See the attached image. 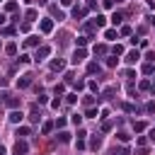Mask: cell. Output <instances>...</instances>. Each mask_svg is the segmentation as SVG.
<instances>
[{
    "instance_id": "obj_1",
    "label": "cell",
    "mask_w": 155,
    "mask_h": 155,
    "mask_svg": "<svg viewBox=\"0 0 155 155\" xmlns=\"http://www.w3.org/2000/svg\"><path fill=\"white\" fill-rule=\"evenodd\" d=\"M85 56H87V51L85 49H75V53H73V63H83V61H85Z\"/></svg>"
},
{
    "instance_id": "obj_2",
    "label": "cell",
    "mask_w": 155,
    "mask_h": 155,
    "mask_svg": "<svg viewBox=\"0 0 155 155\" xmlns=\"http://www.w3.org/2000/svg\"><path fill=\"white\" fill-rule=\"evenodd\" d=\"M27 150H29V148H27L24 141H22V143H19V141L15 143V155H27Z\"/></svg>"
},
{
    "instance_id": "obj_3",
    "label": "cell",
    "mask_w": 155,
    "mask_h": 155,
    "mask_svg": "<svg viewBox=\"0 0 155 155\" xmlns=\"http://www.w3.org/2000/svg\"><path fill=\"white\" fill-rule=\"evenodd\" d=\"M49 51H51L49 46H41V49H37V61H44L46 56H49Z\"/></svg>"
},
{
    "instance_id": "obj_4",
    "label": "cell",
    "mask_w": 155,
    "mask_h": 155,
    "mask_svg": "<svg viewBox=\"0 0 155 155\" xmlns=\"http://www.w3.org/2000/svg\"><path fill=\"white\" fill-rule=\"evenodd\" d=\"M138 58H141V53H138V51H129V53H126V63H136Z\"/></svg>"
},
{
    "instance_id": "obj_5",
    "label": "cell",
    "mask_w": 155,
    "mask_h": 155,
    "mask_svg": "<svg viewBox=\"0 0 155 155\" xmlns=\"http://www.w3.org/2000/svg\"><path fill=\"white\" fill-rule=\"evenodd\" d=\"M22 119H24V114H22V112H17V109H15V112L10 114V121H12V124H19Z\"/></svg>"
},
{
    "instance_id": "obj_6",
    "label": "cell",
    "mask_w": 155,
    "mask_h": 155,
    "mask_svg": "<svg viewBox=\"0 0 155 155\" xmlns=\"http://www.w3.org/2000/svg\"><path fill=\"white\" fill-rule=\"evenodd\" d=\"M92 24H95V27H104V24H107V17H104V15H97Z\"/></svg>"
},
{
    "instance_id": "obj_7",
    "label": "cell",
    "mask_w": 155,
    "mask_h": 155,
    "mask_svg": "<svg viewBox=\"0 0 155 155\" xmlns=\"http://www.w3.org/2000/svg\"><path fill=\"white\" fill-rule=\"evenodd\" d=\"M116 37H119V34H116L114 29H107V32H104V39H107V41H114Z\"/></svg>"
},
{
    "instance_id": "obj_8",
    "label": "cell",
    "mask_w": 155,
    "mask_h": 155,
    "mask_svg": "<svg viewBox=\"0 0 155 155\" xmlns=\"http://www.w3.org/2000/svg\"><path fill=\"white\" fill-rule=\"evenodd\" d=\"M41 29L44 32H51L53 29V22H51V19H41Z\"/></svg>"
},
{
    "instance_id": "obj_9",
    "label": "cell",
    "mask_w": 155,
    "mask_h": 155,
    "mask_svg": "<svg viewBox=\"0 0 155 155\" xmlns=\"http://www.w3.org/2000/svg\"><path fill=\"white\" fill-rule=\"evenodd\" d=\"M51 68H53V70H63V68H65V61H53Z\"/></svg>"
},
{
    "instance_id": "obj_10",
    "label": "cell",
    "mask_w": 155,
    "mask_h": 155,
    "mask_svg": "<svg viewBox=\"0 0 155 155\" xmlns=\"http://www.w3.org/2000/svg\"><path fill=\"white\" fill-rule=\"evenodd\" d=\"M58 141H61V143H68V141H70V133H68V131H61V133H58Z\"/></svg>"
},
{
    "instance_id": "obj_11",
    "label": "cell",
    "mask_w": 155,
    "mask_h": 155,
    "mask_svg": "<svg viewBox=\"0 0 155 155\" xmlns=\"http://www.w3.org/2000/svg\"><path fill=\"white\" fill-rule=\"evenodd\" d=\"M90 145H92V150H97V148L102 145V136H95V138H92V143H90Z\"/></svg>"
},
{
    "instance_id": "obj_12",
    "label": "cell",
    "mask_w": 155,
    "mask_h": 155,
    "mask_svg": "<svg viewBox=\"0 0 155 155\" xmlns=\"http://www.w3.org/2000/svg\"><path fill=\"white\" fill-rule=\"evenodd\" d=\"M24 44H27V46H37V44H39V37H29Z\"/></svg>"
},
{
    "instance_id": "obj_13",
    "label": "cell",
    "mask_w": 155,
    "mask_h": 155,
    "mask_svg": "<svg viewBox=\"0 0 155 155\" xmlns=\"http://www.w3.org/2000/svg\"><path fill=\"white\" fill-rule=\"evenodd\" d=\"M17 136H29V129H27V126H22V129H17Z\"/></svg>"
},
{
    "instance_id": "obj_14",
    "label": "cell",
    "mask_w": 155,
    "mask_h": 155,
    "mask_svg": "<svg viewBox=\"0 0 155 155\" xmlns=\"http://www.w3.org/2000/svg\"><path fill=\"white\" fill-rule=\"evenodd\" d=\"M5 102H8V107H17V104H19V102H17L15 97H8V99H5Z\"/></svg>"
},
{
    "instance_id": "obj_15",
    "label": "cell",
    "mask_w": 155,
    "mask_h": 155,
    "mask_svg": "<svg viewBox=\"0 0 155 155\" xmlns=\"http://www.w3.org/2000/svg\"><path fill=\"white\" fill-rule=\"evenodd\" d=\"M112 22H114V24L121 22V15H119V12H114V15H112Z\"/></svg>"
},
{
    "instance_id": "obj_16",
    "label": "cell",
    "mask_w": 155,
    "mask_h": 155,
    "mask_svg": "<svg viewBox=\"0 0 155 155\" xmlns=\"http://www.w3.org/2000/svg\"><path fill=\"white\" fill-rule=\"evenodd\" d=\"M87 70H90V73H99V65L97 63H90V68H87Z\"/></svg>"
},
{
    "instance_id": "obj_17",
    "label": "cell",
    "mask_w": 155,
    "mask_h": 155,
    "mask_svg": "<svg viewBox=\"0 0 155 155\" xmlns=\"http://www.w3.org/2000/svg\"><path fill=\"white\" fill-rule=\"evenodd\" d=\"M70 121H73V124H78V126H80V124H83V116H78V114H75V116H73Z\"/></svg>"
},
{
    "instance_id": "obj_18",
    "label": "cell",
    "mask_w": 155,
    "mask_h": 155,
    "mask_svg": "<svg viewBox=\"0 0 155 155\" xmlns=\"http://www.w3.org/2000/svg\"><path fill=\"white\" fill-rule=\"evenodd\" d=\"M87 44V37H78V46H85Z\"/></svg>"
},
{
    "instance_id": "obj_19",
    "label": "cell",
    "mask_w": 155,
    "mask_h": 155,
    "mask_svg": "<svg viewBox=\"0 0 155 155\" xmlns=\"http://www.w3.org/2000/svg\"><path fill=\"white\" fill-rule=\"evenodd\" d=\"M148 136H150V141H155V129H150V133H148Z\"/></svg>"
},
{
    "instance_id": "obj_20",
    "label": "cell",
    "mask_w": 155,
    "mask_h": 155,
    "mask_svg": "<svg viewBox=\"0 0 155 155\" xmlns=\"http://www.w3.org/2000/svg\"><path fill=\"white\" fill-rule=\"evenodd\" d=\"M61 3H63L65 8H68V5H73V0H61Z\"/></svg>"
},
{
    "instance_id": "obj_21",
    "label": "cell",
    "mask_w": 155,
    "mask_h": 155,
    "mask_svg": "<svg viewBox=\"0 0 155 155\" xmlns=\"http://www.w3.org/2000/svg\"><path fill=\"white\" fill-rule=\"evenodd\" d=\"M116 3H124V0H116Z\"/></svg>"
},
{
    "instance_id": "obj_22",
    "label": "cell",
    "mask_w": 155,
    "mask_h": 155,
    "mask_svg": "<svg viewBox=\"0 0 155 155\" xmlns=\"http://www.w3.org/2000/svg\"><path fill=\"white\" fill-rule=\"evenodd\" d=\"M153 24H155V17H153Z\"/></svg>"
}]
</instances>
